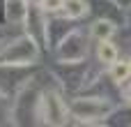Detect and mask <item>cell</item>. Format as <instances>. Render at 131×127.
I'll list each match as a JSON object with an SVG mask.
<instances>
[{
    "instance_id": "cell-1",
    "label": "cell",
    "mask_w": 131,
    "mask_h": 127,
    "mask_svg": "<svg viewBox=\"0 0 131 127\" xmlns=\"http://www.w3.org/2000/svg\"><path fill=\"white\" fill-rule=\"evenodd\" d=\"M108 104L99 102V99H76L71 104V111L78 118H101L104 113H108Z\"/></svg>"
},
{
    "instance_id": "cell-2",
    "label": "cell",
    "mask_w": 131,
    "mask_h": 127,
    "mask_svg": "<svg viewBox=\"0 0 131 127\" xmlns=\"http://www.w3.org/2000/svg\"><path fill=\"white\" fill-rule=\"evenodd\" d=\"M44 104H46V120L51 125H62L67 118V109H64L62 99H58L55 95H48L44 99Z\"/></svg>"
},
{
    "instance_id": "cell-3",
    "label": "cell",
    "mask_w": 131,
    "mask_h": 127,
    "mask_svg": "<svg viewBox=\"0 0 131 127\" xmlns=\"http://www.w3.org/2000/svg\"><path fill=\"white\" fill-rule=\"evenodd\" d=\"M97 56H99V60H101L104 65H113V62L117 60V49H115L113 42H108V39H99Z\"/></svg>"
},
{
    "instance_id": "cell-4",
    "label": "cell",
    "mask_w": 131,
    "mask_h": 127,
    "mask_svg": "<svg viewBox=\"0 0 131 127\" xmlns=\"http://www.w3.org/2000/svg\"><path fill=\"white\" fill-rule=\"evenodd\" d=\"M62 9H64L67 19H81L88 14V2L85 0H64Z\"/></svg>"
},
{
    "instance_id": "cell-5",
    "label": "cell",
    "mask_w": 131,
    "mask_h": 127,
    "mask_svg": "<svg viewBox=\"0 0 131 127\" xmlns=\"http://www.w3.org/2000/svg\"><path fill=\"white\" fill-rule=\"evenodd\" d=\"M129 74H131V65L129 62H120V60H115L113 65H111V76H113V81H127L129 79Z\"/></svg>"
},
{
    "instance_id": "cell-6",
    "label": "cell",
    "mask_w": 131,
    "mask_h": 127,
    "mask_svg": "<svg viewBox=\"0 0 131 127\" xmlns=\"http://www.w3.org/2000/svg\"><path fill=\"white\" fill-rule=\"evenodd\" d=\"M113 32H115V25L111 21H97L92 25V37H97V39H108Z\"/></svg>"
},
{
    "instance_id": "cell-7",
    "label": "cell",
    "mask_w": 131,
    "mask_h": 127,
    "mask_svg": "<svg viewBox=\"0 0 131 127\" xmlns=\"http://www.w3.org/2000/svg\"><path fill=\"white\" fill-rule=\"evenodd\" d=\"M62 5H64V0H44V2H41V7H44L46 12H60Z\"/></svg>"
},
{
    "instance_id": "cell-8",
    "label": "cell",
    "mask_w": 131,
    "mask_h": 127,
    "mask_svg": "<svg viewBox=\"0 0 131 127\" xmlns=\"http://www.w3.org/2000/svg\"><path fill=\"white\" fill-rule=\"evenodd\" d=\"M28 2H30V5H35V7H41V2H44V0H28Z\"/></svg>"
},
{
    "instance_id": "cell-9",
    "label": "cell",
    "mask_w": 131,
    "mask_h": 127,
    "mask_svg": "<svg viewBox=\"0 0 131 127\" xmlns=\"http://www.w3.org/2000/svg\"><path fill=\"white\" fill-rule=\"evenodd\" d=\"M127 99H129V104H131V86L127 88Z\"/></svg>"
},
{
    "instance_id": "cell-10",
    "label": "cell",
    "mask_w": 131,
    "mask_h": 127,
    "mask_svg": "<svg viewBox=\"0 0 131 127\" xmlns=\"http://www.w3.org/2000/svg\"><path fill=\"white\" fill-rule=\"evenodd\" d=\"M129 65H131V60H129Z\"/></svg>"
}]
</instances>
